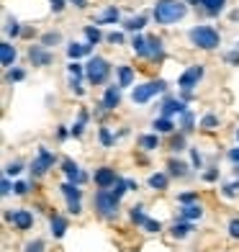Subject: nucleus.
<instances>
[{
    "mask_svg": "<svg viewBox=\"0 0 239 252\" xmlns=\"http://www.w3.org/2000/svg\"><path fill=\"white\" fill-rule=\"evenodd\" d=\"M185 13H188L185 0H157L154 10H152V18L159 26H173L180 18H185Z\"/></svg>",
    "mask_w": 239,
    "mask_h": 252,
    "instance_id": "f257e3e1",
    "label": "nucleus"
},
{
    "mask_svg": "<svg viewBox=\"0 0 239 252\" xmlns=\"http://www.w3.org/2000/svg\"><path fill=\"white\" fill-rule=\"evenodd\" d=\"M188 39H190L193 47H198L203 52H211V49H216L221 44V33L216 31L213 26H193L188 31Z\"/></svg>",
    "mask_w": 239,
    "mask_h": 252,
    "instance_id": "f03ea898",
    "label": "nucleus"
},
{
    "mask_svg": "<svg viewBox=\"0 0 239 252\" xmlns=\"http://www.w3.org/2000/svg\"><path fill=\"white\" fill-rule=\"evenodd\" d=\"M111 75V62L106 57H90L85 64V77L90 80V85H103Z\"/></svg>",
    "mask_w": 239,
    "mask_h": 252,
    "instance_id": "7ed1b4c3",
    "label": "nucleus"
},
{
    "mask_svg": "<svg viewBox=\"0 0 239 252\" xmlns=\"http://www.w3.org/2000/svg\"><path fill=\"white\" fill-rule=\"evenodd\" d=\"M93 203H95V211L103 216V219H116V216H119V203L121 201L113 198L108 188H98Z\"/></svg>",
    "mask_w": 239,
    "mask_h": 252,
    "instance_id": "20e7f679",
    "label": "nucleus"
},
{
    "mask_svg": "<svg viewBox=\"0 0 239 252\" xmlns=\"http://www.w3.org/2000/svg\"><path fill=\"white\" fill-rule=\"evenodd\" d=\"M165 90H167V83H165V80H149V83H144V85H136V88H134L131 100L136 103V106H144V103H149V100H152V95L165 93Z\"/></svg>",
    "mask_w": 239,
    "mask_h": 252,
    "instance_id": "39448f33",
    "label": "nucleus"
},
{
    "mask_svg": "<svg viewBox=\"0 0 239 252\" xmlns=\"http://www.w3.org/2000/svg\"><path fill=\"white\" fill-rule=\"evenodd\" d=\"M54 165H57V155H52L47 147H39L36 159L31 162V173H33V178H41V175H47L49 167H54Z\"/></svg>",
    "mask_w": 239,
    "mask_h": 252,
    "instance_id": "423d86ee",
    "label": "nucleus"
},
{
    "mask_svg": "<svg viewBox=\"0 0 239 252\" xmlns=\"http://www.w3.org/2000/svg\"><path fill=\"white\" fill-rule=\"evenodd\" d=\"M201 77H203V67L193 64V67H188V70L178 77V88L183 90V93H193V88L201 83Z\"/></svg>",
    "mask_w": 239,
    "mask_h": 252,
    "instance_id": "0eeeda50",
    "label": "nucleus"
},
{
    "mask_svg": "<svg viewBox=\"0 0 239 252\" xmlns=\"http://www.w3.org/2000/svg\"><path fill=\"white\" fill-rule=\"evenodd\" d=\"M62 190V196L67 198V209H70V214H80L83 211V206H80V198H83V190H80L77 183H64V186L60 188Z\"/></svg>",
    "mask_w": 239,
    "mask_h": 252,
    "instance_id": "6e6552de",
    "label": "nucleus"
},
{
    "mask_svg": "<svg viewBox=\"0 0 239 252\" xmlns=\"http://www.w3.org/2000/svg\"><path fill=\"white\" fill-rule=\"evenodd\" d=\"M5 221H10L18 232H29L33 226V214L29 209H18V211H5Z\"/></svg>",
    "mask_w": 239,
    "mask_h": 252,
    "instance_id": "1a4fd4ad",
    "label": "nucleus"
},
{
    "mask_svg": "<svg viewBox=\"0 0 239 252\" xmlns=\"http://www.w3.org/2000/svg\"><path fill=\"white\" fill-rule=\"evenodd\" d=\"M29 60H31V64H36V67H47V64L54 62V54L44 47V44H31L29 47Z\"/></svg>",
    "mask_w": 239,
    "mask_h": 252,
    "instance_id": "9d476101",
    "label": "nucleus"
},
{
    "mask_svg": "<svg viewBox=\"0 0 239 252\" xmlns=\"http://www.w3.org/2000/svg\"><path fill=\"white\" fill-rule=\"evenodd\" d=\"M100 106H103L106 111H116L121 106V85H108L106 93H103V100H100Z\"/></svg>",
    "mask_w": 239,
    "mask_h": 252,
    "instance_id": "9b49d317",
    "label": "nucleus"
},
{
    "mask_svg": "<svg viewBox=\"0 0 239 252\" xmlns=\"http://www.w3.org/2000/svg\"><path fill=\"white\" fill-rule=\"evenodd\" d=\"M93 180H95L98 188H111L113 183L119 180V175H116V170H113V167H98L93 173Z\"/></svg>",
    "mask_w": 239,
    "mask_h": 252,
    "instance_id": "f8f14e48",
    "label": "nucleus"
},
{
    "mask_svg": "<svg viewBox=\"0 0 239 252\" xmlns=\"http://www.w3.org/2000/svg\"><path fill=\"white\" fill-rule=\"evenodd\" d=\"M62 170H64V175L70 178V183H77V186H80V183H85V178H88L83 170L77 167V162H72V159H62Z\"/></svg>",
    "mask_w": 239,
    "mask_h": 252,
    "instance_id": "ddd939ff",
    "label": "nucleus"
},
{
    "mask_svg": "<svg viewBox=\"0 0 239 252\" xmlns=\"http://www.w3.org/2000/svg\"><path fill=\"white\" fill-rule=\"evenodd\" d=\"M93 54V44H67V57H70L72 62H77L80 57H90Z\"/></svg>",
    "mask_w": 239,
    "mask_h": 252,
    "instance_id": "4468645a",
    "label": "nucleus"
},
{
    "mask_svg": "<svg viewBox=\"0 0 239 252\" xmlns=\"http://www.w3.org/2000/svg\"><path fill=\"white\" fill-rule=\"evenodd\" d=\"M16 47H13V44H10V41H3V44H0V62H3V67H8V70H10V67H13L16 64Z\"/></svg>",
    "mask_w": 239,
    "mask_h": 252,
    "instance_id": "2eb2a0df",
    "label": "nucleus"
},
{
    "mask_svg": "<svg viewBox=\"0 0 239 252\" xmlns=\"http://www.w3.org/2000/svg\"><path fill=\"white\" fill-rule=\"evenodd\" d=\"M188 108H185V103L183 100H178V98H165V106H162V116H180V113H185Z\"/></svg>",
    "mask_w": 239,
    "mask_h": 252,
    "instance_id": "dca6fc26",
    "label": "nucleus"
},
{
    "mask_svg": "<svg viewBox=\"0 0 239 252\" xmlns=\"http://www.w3.org/2000/svg\"><path fill=\"white\" fill-rule=\"evenodd\" d=\"M147 44H149V60H154V62H162V60H165V47H162V39H159V36H147Z\"/></svg>",
    "mask_w": 239,
    "mask_h": 252,
    "instance_id": "f3484780",
    "label": "nucleus"
},
{
    "mask_svg": "<svg viewBox=\"0 0 239 252\" xmlns=\"http://www.w3.org/2000/svg\"><path fill=\"white\" fill-rule=\"evenodd\" d=\"M49 226H52V237L54 239H62L64 232H67V219H64V216H60V214H52L49 216Z\"/></svg>",
    "mask_w": 239,
    "mask_h": 252,
    "instance_id": "a211bd4d",
    "label": "nucleus"
},
{
    "mask_svg": "<svg viewBox=\"0 0 239 252\" xmlns=\"http://www.w3.org/2000/svg\"><path fill=\"white\" fill-rule=\"evenodd\" d=\"M201 216H203L201 203H183V209H180V219H185V221H196Z\"/></svg>",
    "mask_w": 239,
    "mask_h": 252,
    "instance_id": "6ab92c4d",
    "label": "nucleus"
},
{
    "mask_svg": "<svg viewBox=\"0 0 239 252\" xmlns=\"http://www.w3.org/2000/svg\"><path fill=\"white\" fill-rule=\"evenodd\" d=\"M190 232H193V221H185V219L175 221L173 229H170V234H173L175 239H183V237H188Z\"/></svg>",
    "mask_w": 239,
    "mask_h": 252,
    "instance_id": "aec40b11",
    "label": "nucleus"
},
{
    "mask_svg": "<svg viewBox=\"0 0 239 252\" xmlns=\"http://www.w3.org/2000/svg\"><path fill=\"white\" fill-rule=\"evenodd\" d=\"M119 18H121V10L116 5H111L95 18V24H119Z\"/></svg>",
    "mask_w": 239,
    "mask_h": 252,
    "instance_id": "412c9836",
    "label": "nucleus"
},
{
    "mask_svg": "<svg viewBox=\"0 0 239 252\" xmlns=\"http://www.w3.org/2000/svg\"><path fill=\"white\" fill-rule=\"evenodd\" d=\"M167 175L185 178V175H188V165L183 162V159H170V162H167Z\"/></svg>",
    "mask_w": 239,
    "mask_h": 252,
    "instance_id": "4be33fe9",
    "label": "nucleus"
},
{
    "mask_svg": "<svg viewBox=\"0 0 239 252\" xmlns=\"http://www.w3.org/2000/svg\"><path fill=\"white\" fill-rule=\"evenodd\" d=\"M224 3H226V0H198V5L206 10L209 16H219L224 10Z\"/></svg>",
    "mask_w": 239,
    "mask_h": 252,
    "instance_id": "5701e85b",
    "label": "nucleus"
},
{
    "mask_svg": "<svg viewBox=\"0 0 239 252\" xmlns=\"http://www.w3.org/2000/svg\"><path fill=\"white\" fill-rule=\"evenodd\" d=\"M147 26V16H131V18H126L123 21V31H142Z\"/></svg>",
    "mask_w": 239,
    "mask_h": 252,
    "instance_id": "b1692460",
    "label": "nucleus"
},
{
    "mask_svg": "<svg viewBox=\"0 0 239 252\" xmlns=\"http://www.w3.org/2000/svg\"><path fill=\"white\" fill-rule=\"evenodd\" d=\"M131 47H134V52L139 54V57H149V44H147V36H136L131 39Z\"/></svg>",
    "mask_w": 239,
    "mask_h": 252,
    "instance_id": "393cba45",
    "label": "nucleus"
},
{
    "mask_svg": "<svg viewBox=\"0 0 239 252\" xmlns=\"http://www.w3.org/2000/svg\"><path fill=\"white\" fill-rule=\"evenodd\" d=\"M88 108H80V116H77V121H75V126H72V136H83V131H85V124H88Z\"/></svg>",
    "mask_w": 239,
    "mask_h": 252,
    "instance_id": "a878e982",
    "label": "nucleus"
},
{
    "mask_svg": "<svg viewBox=\"0 0 239 252\" xmlns=\"http://www.w3.org/2000/svg\"><path fill=\"white\" fill-rule=\"evenodd\" d=\"M173 119H167V116H159V119H154V124H152V129L157 131V134H170L173 131Z\"/></svg>",
    "mask_w": 239,
    "mask_h": 252,
    "instance_id": "bb28decb",
    "label": "nucleus"
},
{
    "mask_svg": "<svg viewBox=\"0 0 239 252\" xmlns=\"http://www.w3.org/2000/svg\"><path fill=\"white\" fill-rule=\"evenodd\" d=\"M108 190H111V196H113V198H119V201H121V198H123V193L131 190V188H129V180L119 178V180H116V183H113V186L108 188Z\"/></svg>",
    "mask_w": 239,
    "mask_h": 252,
    "instance_id": "cd10ccee",
    "label": "nucleus"
},
{
    "mask_svg": "<svg viewBox=\"0 0 239 252\" xmlns=\"http://www.w3.org/2000/svg\"><path fill=\"white\" fill-rule=\"evenodd\" d=\"M129 216H131V221H134L136 226H144V221L149 219V216L144 214V206H142V203H136V206H131V211H129Z\"/></svg>",
    "mask_w": 239,
    "mask_h": 252,
    "instance_id": "c85d7f7f",
    "label": "nucleus"
},
{
    "mask_svg": "<svg viewBox=\"0 0 239 252\" xmlns=\"http://www.w3.org/2000/svg\"><path fill=\"white\" fill-rule=\"evenodd\" d=\"M134 83V70H131V67H126V64H121L119 67V85L121 88H129Z\"/></svg>",
    "mask_w": 239,
    "mask_h": 252,
    "instance_id": "c756f323",
    "label": "nucleus"
},
{
    "mask_svg": "<svg viewBox=\"0 0 239 252\" xmlns=\"http://www.w3.org/2000/svg\"><path fill=\"white\" fill-rule=\"evenodd\" d=\"M139 147H142L144 152H152V150H157V147H159L157 134H144V136H139Z\"/></svg>",
    "mask_w": 239,
    "mask_h": 252,
    "instance_id": "7c9ffc66",
    "label": "nucleus"
},
{
    "mask_svg": "<svg viewBox=\"0 0 239 252\" xmlns=\"http://www.w3.org/2000/svg\"><path fill=\"white\" fill-rule=\"evenodd\" d=\"M149 188H152V190H165V188H167V173H154V175H149Z\"/></svg>",
    "mask_w": 239,
    "mask_h": 252,
    "instance_id": "2f4dec72",
    "label": "nucleus"
},
{
    "mask_svg": "<svg viewBox=\"0 0 239 252\" xmlns=\"http://www.w3.org/2000/svg\"><path fill=\"white\" fill-rule=\"evenodd\" d=\"M193 124H196V116H193L190 111H185V113H180V131H183V134L193 131Z\"/></svg>",
    "mask_w": 239,
    "mask_h": 252,
    "instance_id": "473e14b6",
    "label": "nucleus"
},
{
    "mask_svg": "<svg viewBox=\"0 0 239 252\" xmlns=\"http://www.w3.org/2000/svg\"><path fill=\"white\" fill-rule=\"evenodd\" d=\"M60 41H62V33H60V31H49V33H44V36H41V44H44L47 49L57 47Z\"/></svg>",
    "mask_w": 239,
    "mask_h": 252,
    "instance_id": "72a5a7b5",
    "label": "nucleus"
},
{
    "mask_svg": "<svg viewBox=\"0 0 239 252\" xmlns=\"http://www.w3.org/2000/svg\"><path fill=\"white\" fill-rule=\"evenodd\" d=\"M85 39H88V44H98L103 39V33H100L98 26H85Z\"/></svg>",
    "mask_w": 239,
    "mask_h": 252,
    "instance_id": "f704fd0d",
    "label": "nucleus"
},
{
    "mask_svg": "<svg viewBox=\"0 0 239 252\" xmlns=\"http://www.w3.org/2000/svg\"><path fill=\"white\" fill-rule=\"evenodd\" d=\"M24 77H26V72L21 70V67H10V70L5 72V83H21Z\"/></svg>",
    "mask_w": 239,
    "mask_h": 252,
    "instance_id": "c9c22d12",
    "label": "nucleus"
},
{
    "mask_svg": "<svg viewBox=\"0 0 239 252\" xmlns=\"http://www.w3.org/2000/svg\"><path fill=\"white\" fill-rule=\"evenodd\" d=\"M24 252H47V245H44V239H31L24 245Z\"/></svg>",
    "mask_w": 239,
    "mask_h": 252,
    "instance_id": "e433bc0d",
    "label": "nucleus"
},
{
    "mask_svg": "<svg viewBox=\"0 0 239 252\" xmlns=\"http://www.w3.org/2000/svg\"><path fill=\"white\" fill-rule=\"evenodd\" d=\"M201 126H203V129H206V131H213L216 126H219V119H216L213 113H206V116L201 119Z\"/></svg>",
    "mask_w": 239,
    "mask_h": 252,
    "instance_id": "4c0bfd02",
    "label": "nucleus"
},
{
    "mask_svg": "<svg viewBox=\"0 0 239 252\" xmlns=\"http://www.w3.org/2000/svg\"><path fill=\"white\" fill-rule=\"evenodd\" d=\"M98 136H100V144H103V147H113V134H111L108 126H100Z\"/></svg>",
    "mask_w": 239,
    "mask_h": 252,
    "instance_id": "58836bf2",
    "label": "nucleus"
},
{
    "mask_svg": "<svg viewBox=\"0 0 239 252\" xmlns=\"http://www.w3.org/2000/svg\"><path fill=\"white\" fill-rule=\"evenodd\" d=\"M5 33H8V36H13V39L21 33V26H18L16 18H8V21H5Z\"/></svg>",
    "mask_w": 239,
    "mask_h": 252,
    "instance_id": "ea45409f",
    "label": "nucleus"
},
{
    "mask_svg": "<svg viewBox=\"0 0 239 252\" xmlns=\"http://www.w3.org/2000/svg\"><path fill=\"white\" fill-rule=\"evenodd\" d=\"M170 150H173V152L185 150V134H183V131H180V134L175 136V139H173V144H170Z\"/></svg>",
    "mask_w": 239,
    "mask_h": 252,
    "instance_id": "a19ab883",
    "label": "nucleus"
},
{
    "mask_svg": "<svg viewBox=\"0 0 239 252\" xmlns=\"http://www.w3.org/2000/svg\"><path fill=\"white\" fill-rule=\"evenodd\" d=\"M224 62H226V64H232V67H239V49L226 52V54H224Z\"/></svg>",
    "mask_w": 239,
    "mask_h": 252,
    "instance_id": "79ce46f5",
    "label": "nucleus"
},
{
    "mask_svg": "<svg viewBox=\"0 0 239 252\" xmlns=\"http://www.w3.org/2000/svg\"><path fill=\"white\" fill-rule=\"evenodd\" d=\"M29 190H31V186H29L26 180H16V186H13V193H16V196H26Z\"/></svg>",
    "mask_w": 239,
    "mask_h": 252,
    "instance_id": "37998d69",
    "label": "nucleus"
},
{
    "mask_svg": "<svg viewBox=\"0 0 239 252\" xmlns=\"http://www.w3.org/2000/svg\"><path fill=\"white\" fill-rule=\"evenodd\" d=\"M67 72H70L72 77H83V75H85V67L77 64V62H72V64H67Z\"/></svg>",
    "mask_w": 239,
    "mask_h": 252,
    "instance_id": "c03bdc74",
    "label": "nucleus"
},
{
    "mask_svg": "<svg viewBox=\"0 0 239 252\" xmlns=\"http://www.w3.org/2000/svg\"><path fill=\"white\" fill-rule=\"evenodd\" d=\"M178 201H180V203H196V201H198V193H196V190H190V193H180Z\"/></svg>",
    "mask_w": 239,
    "mask_h": 252,
    "instance_id": "a18cd8bd",
    "label": "nucleus"
},
{
    "mask_svg": "<svg viewBox=\"0 0 239 252\" xmlns=\"http://www.w3.org/2000/svg\"><path fill=\"white\" fill-rule=\"evenodd\" d=\"M21 170H24V165H21V162H10V165L5 167V175H8V178H13V175L21 173Z\"/></svg>",
    "mask_w": 239,
    "mask_h": 252,
    "instance_id": "49530a36",
    "label": "nucleus"
},
{
    "mask_svg": "<svg viewBox=\"0 0 239 252\" xmlns=\"http://www.w3.org/2000/svg\"><path fill=\"white\" fill-rule=\"evenodd\" d=\"M70 88H72L75 95H83V93H85L83 85H80V77H72V75H70Z\"/></svg>",
    "mask_w": 239,
    "mask_h": 252,
    "instance_id": "de8ad7c7",
    "label": "nucleus"
},
{
    "mask_svg": "<svg viewBox=\"0 0 239 252\" xmlns=\"http://www.w3.org/2000/svg\"><path fill=\"white\" fill-rule=\"evenodd\" d=\"M203 180H206V183L219 180V167H211V170H206V173H203Z\"/></svg>",
    "mask_w": 239,
    "mask_h": 252,
    "instance_id": "09e8293b",
    "label": "nucleus"
},
{
    "mask_svg": "<svg viewBox=\"0 0 239 252\" xmlns=\"http://www.w3.org/2000/svg\"><path fill=\"white\" fill-rule=\"evenodd\" d=\"M13 186H16V183H10V180H8V175H5V178H3V183H0V193H3V196H8V193L13 190Z\"/></svg>",
    "mask_w": 239,
    "mask_h": 252,
    "instance_id": "8fccbe9b",
    "label": "nucleus"
},
{
    "mask_svg": "<svg viewBox=\"0 0 239 252\" xmlns=\"http://www.w3.org/2000/svg\"><path fill=\"white\" fill-rule=\"evenodd\" d=\"M229 237L232 239H239V219H232L229 221Z\"/></svg>",
    "mask_w": 239,
    "mask_h": 252,
    "instance_id": "3c124183",
    "label": "nucleus"
},
{
    "mask_svg": "<svg viewBox=\"0 0 239 252\" xmlns=\"http://www.w3.org/2000/svg\"><path fill=\"white\" fill-rule=\"evenodd\" d=\"M111 44H116V47H119V44H123V33L121 31H113V33H108V36H106Z\"/></svg>",
    "mask_w": 239,
    "mask_h": 252,
    "instance_id": "603ef678",
    "label": "nucleus"
},
{
    "mask_svg": "<svg viewBox=\"0 0 239 252\" xmlns=\"http://www.w3.org/2000/svg\"><path fill=\"white\" fill-rule=\"evenodd\" d=\"M144 229H147V232H159V229H162V224L154 221V219H147V221H144Z\"/></svg>",
    "mask_w": 239,
    "mask_h": 252,
    "instance_id": "864d4df0",
    "label": "nucleus"
},
{
    "mask_svg": "<svg viewBox=\"0 0 239 252\" xmlns=\"http://www.w3.org/2000/svg\"><path fill=\"white\" fill-rule=\"evenodd\" d=\"M49 5H52V10H54V13H62V10H64V5H67V0H49Z\"/></svg>",
    "mask_w": 239,
    "mask_h": 252,
    "instance_id": "5fc2aeb1",
    "label": "nucleus"
},
{
    "mask_svg": "<svg viewBox=\"0 0 239 252\" xmlns=\"http://www.w3.org/2000/svg\"><path fill=\"white\" fill-rule=\"evenodd\" d=\"M190 159H193V165H196V167H203V157L198 155V150H190Z\"/></svg>",
    "mask_w": 239,
    "mask_h": 252,
    "instance_id": "6e6d98bb",
    "label": "nucleus"
},
{
    "mask_svg": "<svg viewBox=\"0 0 239 252\" xmlns=\"http://www.w3.org/2000/svg\"><path fill=\"white\" fill-rule=\"evenodd\" d=\"M67 134H72V131H67L64 126H60V129H57V136H60V139H67Z\"/></svg>",
    "mask_w": 239,
    "mask_h": 252,
    "instance_id": "4d7b16f0",
    "label": "nucleus"
},
{
    "mask_svg": "<svg viewBox=\"0 0 239 252\" xmlns=\"http://www.w3.org/2000/svg\"><path fill=\"white\" fill-rule=\"evenodd\" d=\"M229 159H232L234 165H239V150H232V152H229Z\"/></svg>",
    "mask_w": 239,
    "mask_h": 252,
    "instance_id": "13d9d810",
    "label": "nucleus"
},
{
    "mask_svg": "<svg viewBox=\"0 0 239 252\" xmlns=\"http://www.w3.org/2000/svg\"><path fill=\"white\" fill-rule=\"evenodd\" d=\"M70 3H72L75 8H85V5H88V0H70Z\"/></svg>",
    "mask_w": 239,
    "mask_h": 252,
    "instance_id": "bf43d9fd",
    "label": "nucleus"
},
{
    "mask_svg": "<svg viewBox=\"0 0 239 252\" xmlns=\"http://www.w3.org/2000/svg\"><path fill=\"white\" fill-rule=\"evenodd\" d=\"M185 3H193V5H198V0H185Z\"/></svg>",
    "mask_w": 239,
    "mask_h": 252,
    "instance_id": "052dcab7",
    "label": "nucleus"
},
{
    "mask_svg": "<svg viewBox=\"0 0 239 252\" xmlns=\"http://www.w3.org/2000/svg\"><path fill=\"white\" fill-rule=\"evenodd\" d=\"M237 139H239V129H237Z\"/></svg>",
    "mask_w": 239,
    "mask_h": 252,
    "instance_id": "680f3d73",
    "label": "nucleus"
},
{
    "mask_svg": "<svg viewBox=\"0 0 239 252\" xmlns=\"http://www.w3.org/2000/svg\"><path fill=\"white\" fill-rule=\"evenodd\" d=\"M237 49H239V41H237Z\"/></svg>",
    "mask_w": 239,
    "mask_h": 252,
    "instance_id": "e2e57ef3",
    "label": "nucleus"
}]
</instances>
